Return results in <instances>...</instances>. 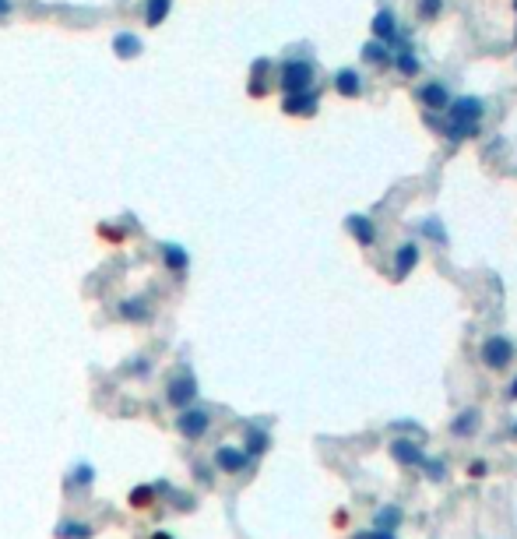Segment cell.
I'll list each match as a JSON object with an SVG mask.
<instances>
[{
  "label": "cell",
  "mask_w": 517,
  "mask_h": 539,
  "mask_svg": "<svg viewBox=\"0 0 517 539\" xmlns=\"http://www.w3.org/2000/svg\"><path fill=\"white\" fill-rule=\"evenodd\" d=\"M479 117H482V102H479V99H457L450 110H447V127H443V134H447L450 141L472 138V134L479 131Z\"/></svg>",
  "instance_id": "cell-1"
},
{
  "label": "cell",
  "mask_w": 517,
  "mask_h": 539,
  "mask_svg": "<svg viewBox=\"0 0 517 539\" xmlns=\"http://www.w3.org/2000/svg\"><path fill=\"white\" fill-rule=\"evenodd\" d=\"M197 399V381H194V373L190 370H180L177 377H169V385H165V402L172 409H190V402Z\"/></svg>",
  "instance_id": "cell-2"
},
{
  "label": "cell",
  "mask_w": 517,
  "mask_h": 539,
  "mask_svg": "<svg viewBox=\"0 0 517 539\" xmlns=\"http://www.w3.org/2000/svg\"><path fill=\"white\" fill-rule=\"evenodd\" d=\"M208 426H211L208 409H183V412L177 416V430H180L187 441H201V437L208 434Z\"/></svg>",
  "instance_id": "cell-3"
},
{
  "label": "cell",
  "mask_w": 517,
  "mask_h": 539,
  "mask_svg": "<svg viewBox=\"0 0 517 539\" xmlns=\"http://www.w3.org/2000/svg\"><path fill=\"white\" fill-rule=\"evenodd\" d=\"M310 81H313V67L303 64V61H293V64H285V67H281V88L289 92V95L306 92Z\"/></svg>",
  "instance_id": "cell-4"
},
{
  "label": "cell",
  "mask_w": 517,
  "mask_h": 539,
  "mask_svg": "<svg viewBox=\"0 0 517 539\" xmlns=\"http://www.w3.org/2000/svg\"><path fill=\"white\" fill-rule=\"evenodd\" d=\"M510 356H514V346H510V339H503V335H496V339H489V342L482 346V360H486V367H493V370L507 367Z\"/></svg>",
  "instance_id": "cell-5"
},
{
  "label": "cell",
  "mask_w": 517,
  "mask_h": 539,
  "mask_svg": "<svg viewBox=\"0 0 517 539\" xmlns=\"http://www.w3.org/2000/svg\"><path fill=\"white\" fill-rule=\"evenodd\" d=\"M215 465H218V472H243V469L250 465V458H247L243 448H229V444H222V448L215 451Z\"/></svg>",
  "instance_id": "cell-6"
},
{
  "label": "cell",
  "mask_w": 517,
  "mask_h": 539,
  "mask_svg": "<svg viewBox=\"0 0 517 539\" xmlns=\"http://www.w3.org/2000/svg\"><path fill=\"white\" fill-rule=\"evenodd\" d=\"M162 264L169 268L172 275H183L187 268H190V257H187V250H183V247H177V243H165V247H162Z\"/></svg>",
  "instance_id": "cell-7"
},
{
  "label": "cell",
  "mask_w": 517,
  "mask_h": 539,
  "mask_svg": "<svg viewBox=\"0 0 517 539\" xmlns=\"http://www.w3.org/2000/svg\"><path fill=\"white\" fill-rule=\"evenodd\" d=\"M281 110H285V113H303V117H310V113L317 110V95H313V92H296V95H285Z\"/></svg>",
  "instance_id": "cell-8"
},
{
  "label": "cell",
  "mask_w": 517,
  "mask_h": 539,
  "mask_svg": "<svg viewBox=\"0 0 517 539\" xmlns=\"http://www.w3.org/2000/svg\"><path fill=\"white\" fill-rule=\"evenodd\" d=\"M391 455H394L401 465H426V455H422L419 444H412V441H394V444H391Z\"/></svg>",
  "instance_id": "cell-9"
},
{
  "label": "cell",
  "mask_w": 517,
  "mask_h": 539,
  "mask_svg": "<svg viewBox=\"0 0 517 539\" xmlns=\"http://www.w3.org/2000/svg\"><path fill=\"white\" fill-rule=\"evenodd\" d=\"M117 314H120L124 321H134V325H141V321H148V317H151V310H148V303H145L141 296L124 300V303L117 307Z\"/></svg>",
  "instance_id": "cell-10"
},
{
  "label": "cell",
  "mask_w": 517,
  "mask_h": 539,
  "mask_svg": "<svg viewBox=\"0 0 517 539\" xmlns=\"http://www.w3.org/2000/svg\"><path fill=\"white\" fill-rule=\"evenodd\" d=\"M53 536H56V539H92L95 529H92L88 522H60V525L53 529Z\"/></svg>",
  "instance_id": "cell-11"
},
{
  "label": "cell",
  "mask_w": 517,
  "mask_h": 539,
  "mask_svg": "<svg viewBox=\"0 0 517 539\" xmlns=\"http://www.w3.org/2000/svg\"><path fill=\"white\" fill-rule=\"evenodd\" d=\"M416 261H419V247H416V243H401L397 261H394V272H397V275H409L412 268H416Z\"/></svg>",
  "instance_id": "cell-12"
},
{
  "label": "cell",
  "mask_w": 517,
  "mask_h": 539,
  "mask_svg": "<svg viewBox=\"0 0 517 539\" xmlns=\"http://www.w3.org/2000/svg\"><path fill=\"white\" fill-rule=\"evenodd\" d=\"M155 494H158V490L151 487V483H145V487H134V490H131L127 504H131L134 511H148V508L155 504Z\"/></svg>",
  "instance_id": "cell-13"
},
{
  "label": "cell",
  "mask_w": 517,
  "mask_h": 539,
  "mask_svg": "<svg viewBox=\"0 0 517 539\" xmlns=\"http://www.w3.org/2000/svg\"><path fill=\"white\" fill-rule=\"evenodd\" d=\"M334 88H338L345 99H356L363 85H359V74H356V71H341V74L334 78Z\"/></svg>",
  "instance_id": "cell-14"
},
{
  "label": "cell",
  "mask_w": 517,
  "mask_h": 539,
  "mask_svg": "<svg viewBox=\"0 0 517 539\" xmlns=\"http://www.w3.org/2000/svg\"><path fill=\"white\" fill-rule=\"evenodd\" d=\"M268 444H271V437L264 434V430H254V426L247 430V448H243V451H247V458L264 455V451H268Z\"/></svg>",
  "instance_id": "cell-15"
},
{
  "label": "cell",
  "mask_w": 517,
  "mask_h": 539,
  "mask_svg": "<svg viewBox=\"0 0 517 539\" xmlns=\"http://www.w3.org/2000/svg\"><path fill=\"white\" fill-rule=\"evenodd\" d=\"M397 522H401V511H397L394 504H387V508L377 511V529H380V532H394Z\"/></svg>",
  "instance_id": "cell-16"
},
{
  "label": "cell",
  "mask_w": 517,
  "mask_h": 539,
  "mask_svg": "<svg viewBox=\"0 0 517 539\" xmlns=\"http://www.w3.org/2000/svg\"><path fill=\"white\" fill-rule=\"evenodd\" d=\"M349 230H352V236H356L359 243H373V226H370V219H363V215H352V219H349Z\"/></svg>",
  "instance_id": "cell-17"
},
{
  "label": "cell",
  "mask_w": 517,
  "mask_h": 539,
  "mask_svg": "<svg viewBox=\"0 0 517 539\" xmlns=\"http://www.w3.org/2000/svg\"><path fill=\"white\" fill-rule=\"evenodd\" d=\"M422 102L429 106V110H447V92L440 85H426L422 88Z\"/></svg>",
  "instance_id": "cell-18"
},
{
  "label": "cell",
  "mask_w": 517,
  "mask_h": 539,
  "mask_svg": "<svg viewBox=\"0 0 517 539\" xmlns=\"http://www.w3.org/2000/svg\"><path fill=\"white\" fill-rule=\"evenodd\" d=\"M475 426H479V412L468 409V412H461V416L454 419V434H457V437H465V434H472Z\"/></svg>",
  "instance_id": "cell-19"
},
{
  "label": "cell",
  "mask_w": 517,
  "mask_h": 539,
  "mask_svg": "<svg viewBox=\"0 0 517 539\" xmlns=\"http://www.w3.org/2000/svg\"><path fill=\"white\" fill-rule=\"evenodd\" d=\"M373 32L380 35V39H394V18L384 11V15H377L373 18Z\"/></svg>",
  "instance_id": "cell-20"
},
{
  "label": "cell",
  "mask_w": 517,
  "mask_h": 539,
  "mask_svg": "<svg viewBox=\"0 0 517 539\" xmlns=\"http://www.w3.org/2000/svg\"><path fill=\"white\" fill-rule=\"evenodd\" d=\"M71 483H74V487H92V483H95V469L81 462V465L74 469V476H71Z\"/></svg>",
  "instance_id": "cell-21"
},
{
  "label": "cell",
  "mask_w": 517,
  "mask_h": 539,
  "mask_svg": "<svg viewBox=\"0 0 517 539\" xmlns=\"http://www.w3.org/2000/svg\"><path fill=\"white\" fill-rule=\"evenodd\" d=\"M138 49H141L138 35H117V53H120V57H134Z\"/></svg>",
  "instance_id": "cell-22"
},
{
  "label": "cell",
  "mask_w": 517,
  "mask_h": 539,
  "mask_svg": "<svg viewBox=\"0 0 517 539\" xmlns=\"http://www.w3.org/2000/svg\"><path fill=\"white\" fill-rule=\"evenodd\" d=\"M165 11H169V0H151L148 4V25H158L165 18Z\"/></svg>",
  "instance_id": "cell-23"
},
{
  "label": "cell",
  "mask_w": 517,
  "mask_h": 539,
  "mask_svg": "<svg viewBox=\"0 0 517 539\" xmlns=\"http://www.w3.org/2000/svg\"><path fill=\"white\" fill-rule=\"evenodd\" d=\"M363 57H366L370 64H380V61H387V49H384V46H377V42H370V46L363 49Z\"/></svg>",
  "instance_id": "cell-24"
},
{
  "label": "cell",
  "mask_w": 517,
  "mask_h": 539,
  "mask_svg": "<svg viewBox=\"0 0 517 539\" xmlns=\"http://www.w3.org/2000/svg\"><path fill=\"white\" fill-rule=\"evenodd\" d=\"M397 67H401V74H416V71H419V61L412 57V53H401V57H397Z\"/></svg>",
  "instance_id": "cell-25"
},
{
  "label": "cell",
  "mask_w": 517,
  "mask_h": 539,
  "mask_svg": "<svg viewBox=\"0 0 517 539\" xmlns=\"http://www.w3.org/2000/svg\"><path fill=\"white\" fill-rule=\"evenodd\" d=\"M422 15L426 18H436L440 15V0H422Z\"/></svg>",
  "instance_id": "cell-26"
},
{
  "label": "cell",
  "mask_w": 517,
  "mask_h": 539,
  "mask_svg": "<svg viewBox=\"0 0 517 539\" xmlns=\"http://www.w3.org/2000/svg\"><path fill=\"white\" fill-rule=\"evenodd\" d=\"M352 539H394V532H380L377 529V532H356Z\"/></svg>",
  "instance_id": "cell-27"
},
{
  "label": "cell",
  "mask_w": 517,
  "mask_h": 539,
  "mask_svg": "<svg viewBox=\"0 0 517 539\" xmlns=\"http://www.w3.org/2000/svg\"><path fill=\"white\" fill-rule=\"evenodd\" d=\"M102 236H106V240H117V243H120V240H124V230H113V226H102Z\"/></svg>",
  "instance_id": "cell-28"
},
{
  "label": "cell",
  "mask_w": 517,
  "mask_h": 539,
  "mask_svg": "<svg viewBox=\"0 0 517 539\" xmlns=\"http://www.w3.org/2000/svg\"><path fill=\"white\" fill-rule=\"evenodd\" d=\"M468 476H475V479H482V476H486V462H472V469H468Z\"/></svg>",
  "instance_id": "cell-29"
},
{
  "label": "cell",
  "mask_w": 517,
  "mask_h": 539,
  "mask_svg": "<svg viewBox=\"0 0 517 539\" xmlns=\"http://www.w3.org/2000/svg\"><path fill=\"white\" fill-rule=\"evenodd\" d=\"M422 230H426V233H429V236H436V240H443V230H440V226H436V223H426V226H422Z\"/></svg>",
  "instance_id": "cell-30"
},
{
  "label": "cell",
  "mask_w": 517,
  "mask_h": 539,
  "mask_svg": "<svg viewBox=\"0 0 517 539\" xmlns=\"http://www.w3.org/2000/svg\"><path fill=\"white\" fill-rule=\"evenodd\" d=\"M11 11V0H0V15H8Z\"/></svg>",
  "instance_id": "cell-31"
},
{
  "label": "cell",
  "mask_w": 517,
  "mask_h": 539,
  "mask_svg": "<svg viewBox=\"0 0 517 539\" xmlns=\"http://www.w3.org/2000/svg\"><path fill=\"white\" fill-rule=\"evenodd\" d=\"M510 399H517V377H514V385H510V392H507Z\"/></svg>",
  "instance_id": "cell-32"
},
{
  "label": "cell",
  "mask_w": 517,
  "mask_h": 539,
  "mask_svg": "<svg viewBox=\"0 0 517 539\" xmlns=\"http://www.w3.org/2000/svg\"><path fill=\"white\" fill-rule=\"evenodd\" d=\"M151 539H172L169 532H151Z\"/></svg>",
  "instance_id": "cell-33"
},
{
  "label": "cell",
  "mask_w": 517,
  "mask_h": 539,
  "mask_svg": "<svg viewBox=\"0 0 517 539\" xmlns=\"http://www.w3.org/2000/svg\"><path fill=\"white\" fill-rule=\"evenodd\" d=\"M514 437H517V423H514Z\"/></svg>",
  "instance_id": "cell-34"
},
{
  "label": "cell",
  "mask_w": 517,
  "mask_h": 539,
  "mask_svg": "<svg viewBox=\"0 0 517 539\" xmlns=\"http://www.w3.org/2000/svg\"><path fill=\"white\" fill-rule=\"evenodd\" d=\"M514 8H517V0H514Z\"/></svg>",
  "instance_id": "cell-35"
}]
</instances>
